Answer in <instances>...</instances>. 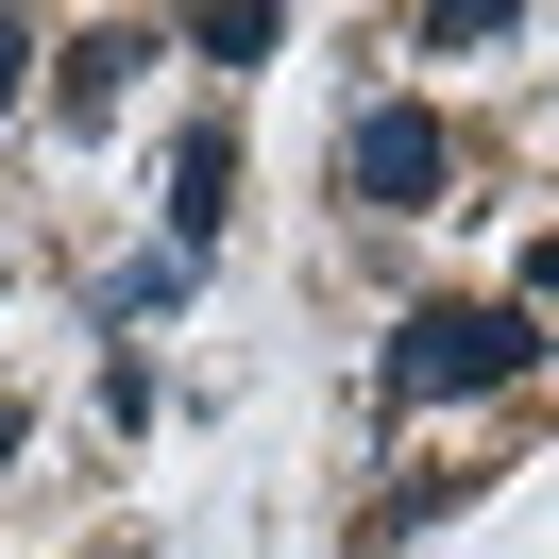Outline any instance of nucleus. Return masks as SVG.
Wrapping results in <instances>:
<instances>
[{"label":"nucleus","instance_id":"nucleus-1","mask_svg":"<svg viewBox=\"0 0 559 559\" xmlns=\"http://www.w3.org/2000/svg\"><path fill=\"white\" fill-rule=\"evenodd\" d=\"M525 373H543V322L525 306H407L390 356H373L390 407H491V390H525Z\"/></svg>","mask_w":559,"mask_h":559},{"label":"nucleus","instance_id":"nucleus-2","mask_svg":"<svg viewBox=\"0 0 559 559\" xmlns=\"http://www.w3.org/2000/svg\"><path fill=\"white\" fill-rule=\"evenodd\" d=\"M340 204H373V221H441V204H457V136H441V103H356V119H340Z\"/></svg>","mask_w":559,"mask_h":559},{"label":"nucleus","instance_id":"nucleus-3","mask_svg":"<svg viewBox=\"0 0 559 559\" xmlns=\"http://www.w3.org/2000/svg\"><path fill=\"white\" fill-rule=\"evenodd\" d=\"M153 51H170V17H85V35L51 51V119H69V136H103V119H119V85H136Z\"/></svg>","mask_w":559,"mask_h":559},{"label":"nucleus","instance_id":"nucleus-4","mask_svg":"<svg viewBox=\"0 0 559 559\" xmlns=\"http://www.w3.org/2000/svg\"><path fill=\"white\" fill-rule=\"evenodd\" d=\"M221 221H238V136L204 119V136L170 153V238H153V254H187V272H204V254H221Z\"/></svg>","mask_w":559,"mask_h":559},{"label":"nucleus","instance_id":"nucleus-5","mask_svg":"<svg viewBox=\"0 0 559 559\" xmlns=\"http://www.w3.org/2000/svg\"><path fill=\"white\" fill-rule=\"evenodd\" d=\"M187 51H204V69H272L288 17H272V0H221V17H187Z\"/></svg>","mask_w":559,"mask_h":559},{"label":"nucleus","instance_id":"nucleus-6","mask_svg":"<svg viewBox=\"0 0 559 559\" xmlns=\"http://www.w3.org/2000/svg\"><path fill=\"white\" fill-rule=\"evenodd\" d=\"M170 288H187V254H119V272H103V340H119V322H153Z\"/></svg>","mask_w":559,"mask_h":559},{"label":"nucleus","instance_id":"nucleus-7","mask_svg":"<svg viewBox=\"0 0 559 559\" xmlns=\"http://www.w3.org/2000/svg\"><path fill=\"white\" fill-rule=\"evenodd\" d=\"M407 35L424 51H491V35H525V17H509V0H441V17H407Z\"/></svg>","mask_w":559,"mask_h":559},{"label":"nucleus","instance_id":"nucleus-8","mask_svg":"<svg viewBox=\"0 0 559 559\" xmlns=\"http://www.w3.org/2000/svg\"><path fill=\"white\" fill-rule=\"evenodd\" d=\"M35 69H51V35H35V17H0V119L35 103Z\"/></svg>","mask_w":559,"mask_h":559},{"label":"nucleus","instance_id":"nucleus-9","mask_svg":"<svg viewBox=\"0 0 559 559\" xmlns=\"http://www.w3.org/2000/svg\"><path fill=\"white\" fill-rule=\"evenodd\" d=\"M509 306H525V322L559 306V238H525V288H509Z\"/></svg>","mask_w":559,"mask_h":559},{"label":"nucleus","instance_id":"nucleus-10","mask_svg":"<svg viewBox=\"0 0 559 559\" xmlns=\"http://www.w3.org/2000/svg\"><path fill=\"white\" fill-rule=\"evenodd\" d=\"M0 457H17V407H0Z\"/></svg>","mask_w":559,"mask_h":559}]
</instances>
